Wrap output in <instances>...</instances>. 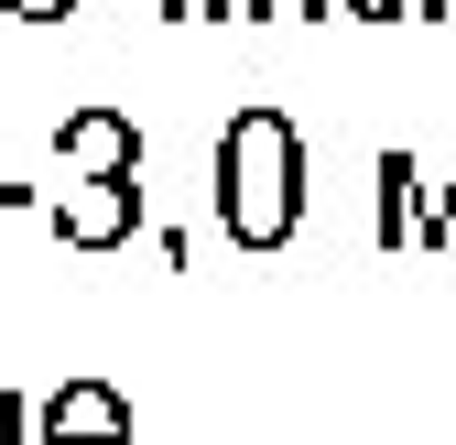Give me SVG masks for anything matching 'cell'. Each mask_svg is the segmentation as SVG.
<instances>
[{
    "mask_svg": "<svg viewBox=\"0 0 456 445\" xmlns=\"http://www.w3.org/2000/svg\"><path fill=\"white\" fill-rule=\"evenodd\" d=\"M282 174H294V142H282L272 120H250L240 131V229H282Z\"/></svg>",
    "mask_w": 456,
    "mask_h": 445,
    "instance_id": "cell-1",
    "label": "cell"
},
{
    "mask_svg": "<svg viewBox=\"0 0 456 445\" xmlns=\"http://www.w3.org/2000/svg\"><path fill=\"white\" fill-rule=\"evenodd\" d=\"M33 12H54V0H33Z\"/></svg>",
    "mask_w": 456,
    "mask_h": 445,
    "instance_id": "cell-2",
    "label": "cell"
}]
</instances>
